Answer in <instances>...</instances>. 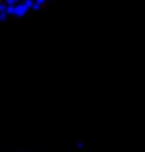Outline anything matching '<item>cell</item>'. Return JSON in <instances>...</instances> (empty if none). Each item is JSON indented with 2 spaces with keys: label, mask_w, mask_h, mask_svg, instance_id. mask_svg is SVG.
Here are the masks:
<instances>
[{
  "label": "cell",
  "mask_w": 145,
  "mask_h": 152,
  "mask_svg": "<svg viewBox=\"0 0 145 152\" xmlns=\"http://www.w3.org/2000/svg\"><path fill=\"white\" fill-rule=\"evenodd\" d=\"M19 2H21V0H4V4H5V5H15V4H19Z\"/></svg>",
  "instance_id": "6da1fadb"
},
{
  "label": "cell",
  "mask_w": 145,
  "mask_h": 152,
  "mask_svg": "<svg viewBox=\"0 0 145 152\" xmlns=\"http://www.w3.org/2000/svg\"><path fill=\"white\" fill-rule=\"evenodd\" d=\"M0 2H2V0H0Z\"/></svg>",
  "instance_id": "7a4b0ae2"
}]
</instances>
